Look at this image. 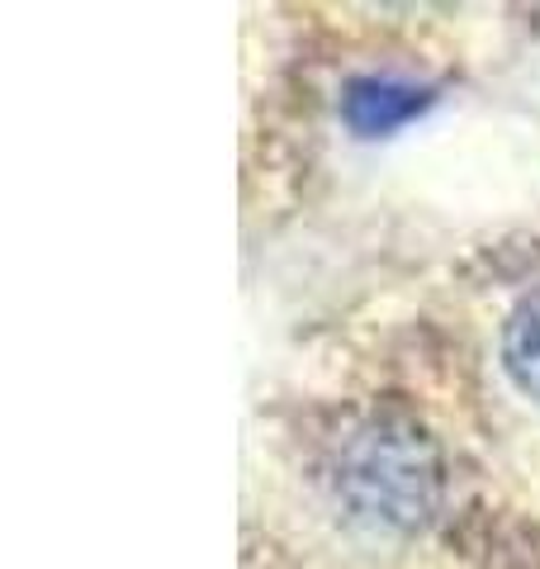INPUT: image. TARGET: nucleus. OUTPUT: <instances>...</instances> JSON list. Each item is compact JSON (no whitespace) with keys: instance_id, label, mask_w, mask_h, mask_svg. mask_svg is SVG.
Masks as SVG:
<instances>
[{"instance_id":"obj_3","label":"nucleus","mask_w":540,"mask_h":569,"mask_svg":"<svg viewBox=\"0 0 540 569\" xmlns=\"http://www.w3.org/2000/svg\"><path fill=\"white\" fill-rule=\"evenodd\" d=\"M502 370L521 395L540 403V290L521 299L502 323Z\"/></svg>"},{"instance_id":"obj_1","label":"nucleus","mask_w":540,"mask_h":569,"mask_svg":"<svg viewBox=\"0 0 540 569\" xmlns=\"http://www.w3.org/2000/svg\"><path fill=\"white\" fill-rule=\"evenodd\" d=\"M328 493L356 527L418 531L441 508L446 466L418 422L370 413L351 422L328 451Z\"/></svg>"},{"instance_id":"obj_2","label":"nucleus","mask_w":540,"mask_h":569,"mask_svg":"<svg viewBox=\"0 0 540 569\" xmlns=\"http://www.w3.org/2000/svg\"><path fill=\"white\" fill-rule=\"evenodd\" d=\"M427 104H431V96L422 91V86H412V81L360 77V81L347 86V96H341V114H347V123L356 133L380 138V133L403 129L408 119H418Z\"/></svg>"}]
</instances>
